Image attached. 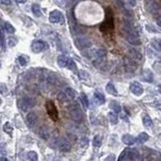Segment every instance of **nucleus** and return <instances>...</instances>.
<instances>
[{
  "label": "nucleus",
  "mask_w": 161,
  "mask_h": 161,
  "mask_svg": "<svg viewBox=\"0 0 161 161\" xmlns=\"http://www.w3.org/2000/svg\"><path fill=\"white\" fill-rule=\"evenodd\" d=\"M75 43L79 50H88L92 46V42L90 39L84 36H79L75 39Z\"/></svg>",
  "instance_id": "obj_8"
},
{
  "label": "nucleus",
  "mask_w": 161,
  "mask_h": 161,
  "mask_svg": "<svg viewBox=\"0 0 161 161\" xmlns=\"http://www.w3.org/2000/svg\"><path fill=\"white\" fill-rule=\"evenodd\" d=\"M143 125H144L145 127H147V128H150L152 125H153V122H152L151 118L149 117L148 115H145L144 117H143Z\"/></svg>",
  "instance_id": "obj_27"
},
{
  "label": "nucleus",
  "mask_w": 161,
  "mask_h": 161,
  "mask_svg": "<svg viewBox=\"0 0 161 161\" xmlns=\"http://www.w3.org/2000/svg\"><path fill=\"white\" fill-rule=\"evenodd\" d=\"M157 161H158V160H157Z\"/></svg>",
  "instance_id": "obj_58"
},
{
  "label": "nucleus",
  "mask_w": 161,
  "mask_h": 161,
  "mask_svg": "<svg viewBox=\"0 0 161 161\" xmlns=\"http://www.w3.org/2000/svg\"><path fill=\"white\" fill-rule=\"evenodd\" d=\"M0 34H1V33H0Z\"/></svg>",
  "instance_id": "obj_57"
},
{
  "label": "nucleus",
  "mask_w": 161,
  "mask_h": 161,
  "mask_svg": "<svg viewBox=\"0 0 161 161\" xmlns=\"http://www.w3.org/2000/svg\"><path fill=\"white\" fill-rule=\"evenodd\" d=\"M27 158L29 159L30 161H37V154H36V152H34V151H29L27 153Z\"/></svg>",
  "instance_id": "obj_35"
},
{
  "label": "nucleus",
  "mask_w": 161,
  "mask_h": 161,
  "mask_svg": "<svg viewBox=\"0 0 161 161\" xmlns=\"http://www.w3.org/2000/svg\"><path fill=\"white\" fill-rule=\"evenodd\" d=\"M108 117H109V120H110L111 124H117L118 123V117L116 116L115 113H112V112L109 113Z\"/></svg>",
  "instance_id": "obj_34"
},
{
  "label": "nucleus",
  "mask_w": 161,
  "mask_h": 161,
  "mask_svg": "<svg viewBox=\"0 0 161 161\" xmlns=\"http://www.w3.org/2000/svg\"><path fill=\"white\" fill-rule=\"evenodd\" d=\"M80 102H82V104L84 105V108L85 109H88V107H89V100H88L87 96L85 95L84 93L80 94Z\"/></svg>",
  "instance_id": "obj_29"
},
{
  "label": "nucleus",
  "mask_w": 161,
  "mask_h": 161,
  "mask_svg": "<svg viewBox=\"0 0 161 161\" xmlns=\"http://www.w3.org/2000/svg\"><path fill=\"white\" fill-rule=\"evenodd\" d=\"M146 29L148 30L149 32H152V33H157L158 32V30L156 29L153 25H151V24H146Z\"/></svg>",
  "instance_id": "obj_43"
},
{
  "label": "nucleus",
  "mask_w": 161,
  "mask_h": 161,
  "mask_svg": "<svg viewBox=\"0 0 161 161\" xmlns=\"http://www.w3.org/2000/svg\"><path fill=\"white\" fill-rule=\"evenodd\" d=\"M0 161H9V160H8V158H6V157H1L0 158Z\"/></svg>",
  "instance_id": "obj_51"
},
{
  "label": "nucleus",
  "mask_w": 161,
  "mask_h": 161,
  "mask_svg": "<svg viewBox=\"0 0 161 161\" xmlns=\"http://www.w3.org/2000/svg\"><path fill=\"white\" fill-rule=\"evenodd\" d=\"M69 113H70L71 118L75 121V122L80 123L84 120V114H83L82 110H80V107L78 106V105H71V106H70Z\"/></svg>",
  "instance_id": "obj_4"
},
{
  "label": "nucleus",
  "mask_w": 161,
  "mask_h": 161,
  "mask_svg": "<svg viewBox=\"0 0 161 161\" xmlns=\"http://www.w3.org/2000/svg\"><path fill=\"white\" fill-rule=\"evenodd\" d=\"M126 154H127V149H125V150L120 154L119 159H118V161H123V160H124V158H125V156H126Z\"/></svg>",
  "instance_id": "obj_48"
},
{
  "label": "nucleus",
  "mask_w": 161,
  "mask_h": 161,
  "mask_svg": "<svg viewBox=\"0 0 161 161\" xmlns=\"http://www.w3.org/2000/svg\"><path fill=\"white\" fill-rule=\"evenodd\" d=\"M144 5L146 10L151 14L155 15L157 13H159V6H158V3L155 0H145Z\"/></svg>",
  "instance_id": "obj_10"
},
{
  "label": "nucleus",
  "mask_w": 161,
  "mask_h": 161,
  "mask_svg": "<svg viewBox=\"0 0 161 161\" xmlns=\"http://www.w3.org/2000/svg\"><path fill=\"white\" fill-rule=\"evenodd\" d=\"M130 91L135 96H141L143 94V92H144L142 86H141V84L140 83H137V82L132 83L131 86H130Z\"/></svg>",
  "instance_id": "obj_15"
},
{
  "label": "nucleus",
  "mask_w": 161,
  "mask_h": 161,
  "mask_svg": "<svg viewBox=\"0 0 161 161\" xmlns=\"http://www.w3.org/2000/svg\"><path fill=\"white\" fill-rule=\"evenodd\" d=\"M0 153H2L3 155L6 154V149H5V144L0 143Z\"/></svg>",
  "instance_id": "obj_47"
},
{
  "label": "nucleus",
  "mask_w": 161,
  "mask_h": 161,
  "mask_svg": "<svg viewBox=\"0 0 161 161\" xmlns=\"http://www.w3.org/2000/svg\"><path fill=\"white\" fill-rule=\"evenodd\" d=\"M148 135H147V133H145V132H142V133H140L139 135H138L137 139H135V141H137V143H139V144H142V143H145L147 140H148Z\"/></svg>",
  "instance_id": "obj_24"
},
{
  "label": "nucleus",
  "mask_w": 161,
  "mask_h": 161,
  "mask_svg": "<svg viewBox=\"0 0 161 161\" xmlns=\"http://www.w3.org/2000/svg\"><path fill=\"white\" fill-rule=\"evenodd\" d=\"M17 43V40L14 38V37H8L7 38V46H10V48H13L15 46Z\"/></svg>",
  "instance_id": "obj_38"
},
{
  "label": "nucleus",
  "mask_w": 161,
  "mask_h": 161,
  "mask_svg": "<svg viewBox=\"0 0 161 161\" xmlns=\"http://www.w3.org/2000/svg\"><path fill=\"white\" fill-rule=\"evenodd\" d=\"M62 19H64V16L59 10H53L50 13V21L51 23H59Z\"/></svg>",
  "instance_id": "obj_13"
},
{
  "label": "nucleus",
  "mask_w": 161,
  "mask_h": 161,
  "mask_svg": "<svg viewBox=\"0 0 161 161\" xmlns=\"http://www.w3.org/2000/svg\"><path fill=\"white\" fill-rule=\"evenodd\" d=\"M48 83L50 85H55L57 83V77L55 76L53 74H50V75L48 76Z\"/></svg>",
  "instance_id": "obj_31"
},
{
  "label": "nucleus",
  "mask_w": 161,
  "mask_h": 161,
  "mask_svg": "<svg viewBox=\"0 0 161 161\" xmlns=\"http://www.w3.org/2000/svg\"><path fill=\"white\" fill-rule=\"evenodd\" d=\"M68 62H69V57H66L64 55H60L57 57V64H59L60 68H66V64H68Z\"/></svg>",
  "instance_id": "obj_17"
},
{
  "label": "nucleus",
  "mask_w": 161,
  "mask_h": 161,
  "mask_svg": "<svg viewBox=\"0 0 161 161\" xmlns=\"http://www.w3.org/2000/svg\"><path fill=\"white\" fill-rule=\"evenodd\" d=\"M95 99L99 105H102L105 103V96L103 95V94L99 93V92H96L95 93Z\"/></svg>",
  "instance_id": "obj_26"
},
{
  "label": "nucleus",
  "mask_w": 161,
  "mask_h": 161,
  "mask_svg": "<svg viewBox=\"0 0 161 161\" xmlns=\"http://www.w3.org/2000/svg\"><path fill=\"white\" fill-rule=\"evenodd\" d=\"M15 1H16L17 3H19V4H24V3L27 2V0H15Z\"/></svg>",
  "instance_id": "obj_50"
},
{
  "label": "nucleus",
  "mask_w": 161,
  "mask_h": 161,
  "mask_svg": "<svg viewBox=\"0 0 161 161\" xmlns=\"http://www.w3.org/2000/svg\"><path fill=\"white\" fill-rule=\"evenodd\" d=\"M79 76H80V79H83V80H87L89 78V74L87 73L86 71H80Z\"/></svg>",
  "instance_id": "obj_44"
},
{
  "label": "nucleus",
  "mask_w": 161,
  "mask_h": 161,
  "mask_svg": "<svg viewBox=\"0 0 161 161\" xmlns=\"http://www.w3.org/2000/svg\"><path fill=\"white\" fill-rule=\"evenodd\" d=\"M106 91L108 94H110V95H114V96H117L118 93H117V90H116L115 86H114L112 83H108L106 86Z\"/></svg>",
  "instance_id": "obj_22"
},
{
  "label": "nucleus",
  "mask_w": 161,
  "mask_h": 161,
  "mask_svg": "<svg viewBox=\"0 0 161 161\" xmlns=\"http://www.w3.org/2000/svg\"><path fill=\"white\" fill-rule=\"evenodd\" d=\"M89 144V139L87 137H82L80 140V147H86Z\"/></svg>",
  "instance_id": "obj_41"
},
{
  "label": "nucleus",
  "mask_w": 161,
  "mask_h": 161,
  "mask_svg": "<svg viewBox=\"0 0 161 161\" xmlns=\"http://www.w3.org/2000/svg\"><path fill=\"white\" fill-rule=\"evenodd\" d=\"M114 29V21H113V15L110 13V11H108L106 14V20L103 22L102 26H101V30L103 32L108 30H113Z\"/></svg>",
  "instance_id": "obj_7"
},
{
  "label": "nucleus",
  "mask_w": 161,
  "mask_h": 161,
  "mask_svg": "<svg viewBox=\"0 0 161 161\" xmlns=\"http://www.w3.org/2000/svg\"><path fill=\"white\" fill-rule=\"evenodd\" d=\"M59 149L62 152H69L71 149V144L66 138H60L59 140Z\"/></svg>",
  "instance_id": "obj_11"
},
{
  "label": "nucleus",
  "mask_w": 161,
  "mask_h": 161,
  "mask_svg": "<svg viewBox=\"0 0 161 161\" xmlns=\"http://www.w3.org/2000/svg\"><path fill=\"white\" fill-rule=\"evenodd\" d=\"M3 131L5 132V133H7V134H10L11 135V133H12V131H13V128H12V126H11V124L10 123H5L4 124V126H3Z\"/></svg>",
  "instance_id": "obj_33"
},
{
  "label": "nucleus",
  "mask_w": 161,
  "mask_h": 161,
  "mask_svg": "<svg viewBox=\"0 0 161 161\" xmlns=\"http://www.w3.org/2000/svg\"><path fill=\"white\" fill-rule=\"evenodd\" d=\"M0 66H1V62H0Z\"/></svg>",
  "instance_id": "obj_56"
},
{
  "label": "nucleus",
  "mask_w": 161,
  "mask_h": 161,
  "mask_svg": "<svg viewBox=\"0 0 161 161\" xmlns=\"http://www.w3.org/2000/svg\"><path fill=\"white\" fill-rule=\"evenodd\" d=\"M31 51L34 53H40V52H43V51L48 50L50 48V46L46 41L41 39H35L31 42V46H30Z\"/></svg>",
  "instance_id": "obj_3"
},
{
  "label": "nucleus",
  "mask_w": 161,
  "mask_h": 161,
  "mask_svg": "<svg viewBox=\"0 0 161 161\" xmlns=\"http://www.w3.org/2000/svg\"><path fill=\"white\" fill-rule=\"evenodd\" d=\"M101 137L100 136H96L95 138H94V142H93V144H94V146L95 147H100L101 146V144H102V142H101Z\"/></svg>",
  "instance_id": "obj_40"
},
{
  "label": "nucleus",
  "mask_w": 161,
  "mask_h": 161,
  "mask_svg": "<svg viewBox=\"0 0 161 161\" xmlns=\"http://www.w3.org/2000/svg\"><path fill=\"white\" fill-rule=\"evenodd\" d=\"M46 109L51 120L52 121L59 120V112H57V106H55V103H53L52 101H48V102H46Z\"/></svg>",
  "instance_id": "obj_6"
},
{
  "label": "nucleus",
  "mask_w": 161,
  "mask_h": 161,
  "mask_svg": "<svg viewBox=\"0 0 161 161\" xmlns=\"http://www.w3.org/2000/svg\"><path fill=\"white\" fill-rule=\"evenodd\" d=\"M124 36L127 41L132 46H140L141 44V39L139 37V33H138L136 27L134 26L133 22L129 18L124 19Z\"/></svg>",
  "instance_id": "obj_1"
},
{
  "label": "nucleus",
  "mask_w": 161,
  "mask_h": 161,
  "mask_svg": "<svg viewBox=\"0 0 161 161\" xmlns=\"http://www.w3.org/2000/svg\"><path fill=\"white\" fill-rule=\"evenodd\" d=\"M4 29L6 30V32L8 33H14L15 32V28L12 26V24L9 23V22H5L4 23Z\"/></svg>",
  "instance_id": "obj_30"
},
{
  "label": "nucleus",
  "mask_w": 161,
  "mask_h": 161,
  "mask_svg": "<svg viewBox=\"0 0 161 161\" xmlns=\"http://www.w3.org/2000/svg\"><path fill=\"white\" fill-rule=\"evenodd\" d=\"M1 102H2V100H1V98H0V104H1Z\"/></svg>",
  "instance_id": "obj_55"
},
{
  "label": "nucleus",
  "mask_w": 161,
  "mask_h": 161,
  "mask_svg": "<svg viewBox=\"0 0 161 161\" xmlns=\"http://www.w3.org/2000/svg\"><path fill=\"white\" fill-rule=\"evenodd\" d=\"M64 93H66V95L68 96L69 98H71V99H75L76 96H77V92L74 90L73 88H66Z\"/></svg>",
  "instance_id": "obj_28"
},
{
  "label": "nucleus",
  "mask_w": 161,
  "mask_h": 161,
  "mask_svg": "<svg viewBox=\"0 0 161 161\" xmlns=\"http://www.w3.org/2000/svg\"><path fill=\"white\" fill-rule=\"evenodd\" d=\"M128 53H129V57L132 59L134 62H141L142 59H143V57H142V55H141L140 51L137 50H134V48H130L129 51H128Z\"/></svg>",
  "instance_id": "obj_16"
},
{
  "label": "nucleus",
  "mask_w": 161,
  "mask_h": 161,
  "mask_svg": "<svg viewBox=\"0 0 161 161\" xmlns=\"http://www.w3.org/2000/svg\"><path fill=\"white\" fill-rule=\"evenodd\" d=\"M115 2H116V4L119 6V7L123 8V9H124L125 7H127L126 1H125V0H115Z\"/></svg>",
  "instance_id": "obj_42"
},
{
  "label": "nucleus",
  "mask_w": 161,
  "mask_h": 161,
  "mask_svg": "<svg viewBox=\"0 0 161 161\" xmlns=\"http://www.w3.org/2000/svg\"><path fill=\"white\" fill-rule=\"evenodd\" d=\"M142 80H145V82L151 83L152 80H153V75H152L151 71H149V70L143 71V74H142Z\"/></svg>",
  "instance_id": "obj_18"
},
{
  "label": "nucleus",
  "mask_w": 161,
  "mask_h": 161,
  "mask_svg": "<svg viewBox=\"0 0 161 161\" xmlns=\"http://www.w3.org/2000/svg\"><path fill=\"white\" fill-rule=\"evenodd\" d=\"M124 68L127 74H134L137 70V62L130 57H124Z\"/></svg>",
  "instance_id": "obj_9"
},
{
  "label": "nucleus",
  "mask_w": 161,
  "mask_h": 161,
  "mask_svg": "<svg viewBox=\"0 0 161 161\" xmlns=\"http://www.w3.org/2000/svg\"><path fill=\"white\" fill-rule=\"evenodd\" d=\"M18 62H19L20 66H26L28 62L27 57H26V55H20V57H18Z\"/></svg>",
  "instance_id": "obj_32"
},
{
  "label": "nucleus",
  "mask_w": 161,
  "mask_h": 161,
  "mask_svg": "<svg viewBox=\"0 0 161 161\" xmlns=\"http://www.w3.org/2000/svg\"><path fill=\"white\" fill-rule=\"evenodd\" d=\"M151 46H153V48H155V50L157 51H160V40L158 38H155V39L152 40Z\"/></svg>",
  "instance_id": "obj_37"
},
{
  "label": "nucleus",
  "mask_w": 161,
  "mask_h": 161,
  "mask_svg": "<svg viewBox=\"0 0 161 161\" xmlns=\"http://www.w3.org/2000/svg\"><path fill=\"white\" fill-rule=\"evenodd\" d=\"M110 108L114 111V113H120L121 110H122V109H121V106L117 101H112L110 103Z\"/></svg>",
  "instance_id": "obj_25"
},
{
  "label": "nucleus",
  "mask_w": 161,
  "mask_h": 161,
  "mask_svg": "<svg viewBox=\"0 0 161 161\" xmlns=\"http://www.w3.org/2000/svg\"><path fill=\"white\" fill-rule=\"evenodd\" d=\"M66 66H68V68L70 69L71 71H76V70H77V64H76V62H75V60H74L69 59V62H68Z\"/></svg>",
  "instance_id": "obj_36"
},
{
  "label": "nucleus",
  "mask_w": 161,
  "mask_h": 161,
  "mask_svg": "<svg viewBox=\"0 0 161 161\" xmlns=\"http://www.w3.org/2000/svg\"><path fill=\"white\" fill-rule=\"evenodd\" d=\"M35 100L33 98H30V97H24V98H21V99L18 100V108L21 110L22 112H27L31 110L33 107L35 106Z\"/></svg>",
  "instance_id": "obj_2"
},
{
  "label": "nucleus",
  "mask_w": 161,
  "mask_h": 161,
  "mask_svg": "<svg viewBox=\"0 0 161 161\" xmlns=\"http://www.w3.org/2000/svg\"><path fill=\"white\" fill-rule=\"evenodd\" d=\"M57 99L59 102L62 103V104H68L69 103V97L66 95L64 92H60L57 95Z\"/></svg>",
  "instance_id": "obj_19"
},
{
  "label": "nucleus",
  "mask_w": 161,
  "mask_h": 161,
  "mask_svg": "<svg viewBox=\"0 0 161 161\" xmlns=\"http://www.w3.org/2000/svg\"><path fill=\"white\" fill-rule=\"evenodd\" d=\"M7 92V88L4 84H0V93L1 94H6Z\"/></svg>",
  "instance_id": "obj_46"
},
{
  "label": "nucleus",
  "mask_w": 161,
  "mask_h": 161,
  "mask_svg": "<svg viewBox=\"0 0 161 161\" xmlns=\"http://www.w3.org/2000/svg\"><path fill=\"white\" fill-rule=\"evenodd\" d=\"M1 3L3 5H11V0H1Z\"/></svg>",
  "instance_id": "obj_49"
},
{
  "label": "nucleus",
  "mask_w": 161,
  "mask_h": 161,
  "mask_svg": "<svg viewBox=\"0 0 161 161\" xmlns=\"http://www.w3.org/2000/svg\"><path fill=\"white\" fill-rule=\"evenodd\" d=\"M53 161H60V160H59V159H55V160H53Z\"/></svg>",
  "instance_id": "obj_54"
},
{
  "label": "nucleus",
  "mask_w": 161,
  "mask_h": 161,
  "mask_svg": "<svg viewBox=\"0 0 161 161\" xmlns=\"http://www.w3.org/2000/svg\"><path fill=\"white\" fill-rule=\"evenodd\" d=\"M38 135L43 140H48L50 137V130L48 125H42L38 130Z\"/></svg>",
  "instance_id": "obj_14"
},
{
  "label": "nucleus",
  "mask_w": 161,
  "mask_h": 161,
  "mask_svg": "<svg viewBox=\"0 0 161 161\" xmlns=\"http://www.w3.org/2000/svg\"><path fill=\"white\" fill-rule=\"evenodd\" d=\"M122 140H123V142H124L126 145H133L134 143L136 142L135 138H134L132 135H129V134H126V135L123 136Z\"/></svg>",
  "instance_id": "obj_20"
},
{
  "label": "nucleus",
  "mask_w": 161,
  "mask_h": 161,
  "mask_svg": "<svg viewBox=\"0 0 161 161\" xmlns=\"http://www.w3.org/2000/svg\"><path fill=\"white\" fill-rule=\"evenodd\" d=\"M31 11H32V13L35 16H37V17L41 16V9H40V6L38 4L33 3L32 5H31Z\"/></svg>",
  "instance_id": "obj_23"
},
{
  "label": "nucleus",
  "mask_w": 161,
  "mask_h": 161,
  "mask_svg": "<svg viewBox=\"0 0 161 161\" xmlns=\"http://www.w3.org/2000/svg\"><path fill=\"white\" fill-rule=\"evenodd\" d=\"M128 158L130 160H138L139 159V153L136 149H129Z\"/></svg>",
  "instance_id": "obj_21"
},
{
  "label": "nucleus",
  "mask_w": 161,
  "mask_h": 161,
  "mask_svg": "<svg viewBox=\"0 0 161 161\" xmlns=\"http://www.w3.org/2000/svg\"><path fill=\"white\" fill-rule=\"evenodd\" d=\"M38 122V116L35 112H29L26 116V123L29 127H34Z\"/></svg>",
  "instance_id": "obj_12"
},
{
  "label": "nucleus",
  "mask_w": 161,
  "mask_h": 161,
  "mask_svg": "<svg viewBox=\"0 0 161 161\" xmlns=\"http://www.w3.org/2000/svg\"><path fill=\"white\" fill-rule=\"evenodd\" d=\"M142 161H155V160H154V157H153V153L150 152V153L144 155V156H143Z\"/></svg>",
  "instance_id": "obj_39"
},
{
  "label": "nucleus",
  "mask_w": 161,
  "mask_h": 161,
  "mask_svg": "<svg viewBox=\"0 0 161 161\" xmlns=\"http://www.w3.org/2000/svg\"><path fill=\"white\" fill-rule=\"evenodd\" d=\"M104 161H116V156L114 154H110L104 159Z\"/></svg>",
  "instance_id": "obj_45"
},
{
  "label": "nucleus",
  "mask_w": 161,
  "mask_h": 161,
  "mask_svg": "<svg viewBox=\"0 0 161 161\" xmlns=\"http://www.w3.org/2000/svg\"><path fill=\"white\" fill-rule=\"evenodd\" d=\"M157 24H158V26L161 25V23H160V17H158V18H157Z\"/></svg>",
  "instance_id": "obj_52"
},
{
  "label": "nucleus",
  "mask_w": 161,
  "mask_h": 161,
  "mask_svg": "<svg viewBox=\"0 0 161 161\" xmlns=\"http://www.w3.org/2000/svg\"><path fill=\"white\" fill-rule=\"evenodd\" d=\"M107 55V50L104 48H96V50H89L84 52V55L88 59H103Z\"/></svg>",
  "instance_id": "obj_5"
},
{
  "label": "nucleus",
  "mask_w": 161,
  "mask_h": 161,
  "mask_svg": "<svg viewBox=\"0 0 161 161\" xmlns=\"http://www.w3.org/2000/svg\"><path fill=\"white\" fill-rule=\"evenodd\" d=\"M71 2H73V3H76V2H77V1H78V0H71Z\"/></svg>",
  "instance_id": "obj_53"
}]
</instances>
